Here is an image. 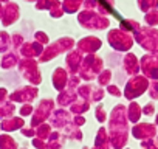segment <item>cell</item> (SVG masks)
I'll use <instances>...</instances> for the list:
<instances>
[{"instance_id":"cell-1","label":"cell","mask_w":158,"mask_h":149,"mask_svg":"<svg viewBox=\"0 0 158 149\" xmlns=\"http://www.w3.org/2000/svg\"><path fill=\"white\" fill-rule=\"evenodd\" d=\"M109 140L112 149H123L129 140V118L127 107L124 104H116L109 118Z\"/></svg>"},{"instance_id":"cell-2","label":"cell","mask_w":158,"mask_h":149,"mask_svg":"<svg viewBox=\"0 0 158 149\" xmlns=\"http://www.w3.org/2000/svg\"><path fill=\"white\" fill-rule=\"evenodd\" d=\"M77 22L82 28L90 31H102L110 25V19L96 13V10H82L81 13H77Z\"/></svg>"},{"instance_id":"cell-3","label":"cell","mask_w":158,"mask_h":149,"mask_svg":"<svg viewBox=\"0 0 158 149\" xmlns=\"http://www.w3.org/2000/svg\"><path fill=\"white\" fill-rule=\"evenodd\" d=\"M133 40L147 53L158 54V30L155 27H139L133 34Z\"/></svg>"},{"instance_id":"cell-4","label":"cell","mask_w":158,"mask_h":149,"mask_svg":"<svg viewBox=\"0 0 158 149\" xmlns=\"http://www.w3.org/2000/svg\"><path fill=\"white\" fill-rule=\"evenodd\" d=\"M74 45H76V42H74L73 37H59L57 40L48 44L44 48L42 54L39 56V62H48V61L54 59L56 56H59L62 53H68V51L73 50Z\"/></svg>"},{"instance_id":"cell-5","label":"cell","mask_w":158,"mask_h":149,"mask_svg":"<svg viewBox=\"0 0 158 149\" xmlns=\"http://www.w3.org/2000/svg\"><path fill=\"white\" fill-rule=\"evenodd\" d=\"M104 70V62L99 56L95 54H85L84 61L81 64V68H79L77 76L84 79V81H93L96 79V76Z\"/></svg>"},{"instance_id":"cell-6","label":"cell","mask_w":158,"mask_h":149,"mask_svg":"<svg viewBox=\"0 0 158 149\" xmlns=\"http://www.w3.org/2000/svg\"><path fill=\"white\" fill-rule=\"evenodd\" d=\"M107 42L115 51L127 53L133 47V34L123 31L121 28H113L107 34Z\"/></svg>"},{"instance_id":"cell-7","label":"cell","mask_w":158,"mask_h":149,"mask_svg":"<svg viewBox=\"0 0 158 149\" xmlns=\"http://www.w3.org/2000/svg\"><path fill=\"white\" fill-rule=\"evenodd\" d=\"M37 64L39 62L36 59H31V57H22L17 64L19 71L22 73L23 79H27L31 86H36V87L42 83V74H40Z\"/></svg>"},{"instance_id":"cell-8","label":"cell","mask_w":158,"mask_h":149,"mask_svg":"<svg viewBox=\"0 0 158 149\" xmlns=\"http://www.w3.org/2000/svg\"><path fill=\"white\" fill-rule=\"evenodd\" d=\"M149 83H150V81L144 76V74L130 76V79L126 83V87H124L123 95H124L127 100L133 101V100H136L138 96H141V95L149 89Z\"/></svg>"},{"instance_id":"cell-9","label":"cell","mask_w":158,"mask_h":149,"mask_svg":"<svg viewBox=\"0 0 158 149\" xmlns=\"http://www.w3.org/2000/svg\"><path fill=\"white\" fill-rule=\"evenodd\" d=\"M139 70L150 81H158V54L146 53L139 59Z\"/></svg>"},{"instance_id":"cell-10","label":"cell","mask_w":158,"mask_h":149,"mask_svg":"<svg viewBox=\"0 0 158 149\" xmlns=\"http://www.w3.org/2000/svg\"><path fill=\"white\" fill-rule=\"evenodd\" d=\"M54 106H56L54 100H50V98H45V100H42V101L39 103V106L36 107L34 115H33V118H31L33 129H34V127H37L39 124L45 123V121H47V118H50L51 112L54 110Z\"/></svg>"},{"instance_id":"cell-11","label":"cell","mask_w":158,"mask_h":149,"mask_svg":"<svg viewBox=\"0 0 158 149\" xmlns=\"http://www.w3.org/2000/svg\"><path fill=\"white\" fill-rule=\"evenodd\" d=\"M50 121V124H51V127H56L57 130H62V129H65L71 121H73V118H71V112L70 110H67L65 107H59V109H54L53 112H51V115H50V118H48Z\"/></svg>"},{"instance_id":"cell-12","label":"cell","mask_w":158,"mask_h":149,"mask_svg":"<svg viewBox=\"0 0 158 149\" xmlns=\"http://www.w3.org/2000/svg\"><path fill=\"white\" fill-rule=\"evenodd\" d=\"M101 47H102V40L96 36H85L76 42V50H79L82 54H95Z\"/></svg>"},{"instance_id":"cell-13","label":"cell","mask_w":158,"mask_h":149,"mask_svg":"<svg viewBox=\"0 0 158 149\" xmlns=\"http://www.w3.org/2000/svg\"><path fill=\"white\" fill-rule=\"evenodd\" d=\"M37 95H39V89H37L36 86H27V87H22V89L14 90V92L10 95V100L25 104V103H31Z\"/></svg>"},{"instance_id":"cell-14","label":"cell","mask_w":158,"mask_h":149,"mask_svg":"<svg viewBox=\"0 0 158 149\" xmlns=\"http://www.w3.org/2000/svg\"><path fill=\"white\" fill-rule=\"evenodd\" d=\"M132 135L136 138V140H149V138H153L156 137V126L155 124H150V123H138V124H133L132 127Z\"/></svg>"},{"instance_id":"cell-15","label":"cell","mask_w":158,"mask_h":149,"mask_svg":"<svg viewBox=\"0 0 158 149\" xmlns=\"http://www.w3.org/2000/svg\"><path fill=\"white\" fill-rule=\"evenodd\" d=\"M84 61V54L79 50H71L67 53L65 57V68L68 71V74H77L79 68H81V64Z\"/></svg>"},{"instance_id":"cell-16","label":"cell","mask_w":158,"mask_h":149,"mask_svg":"<svg viewBox=\"0 0 158 149\" xmlns=\"http://www.w3.org/2000/svg\"><path fill=\"white\" fill-rule=\"evenodd\" d=\"M20 16V11H19V5L14 3V2H6V5L3 6V11H2V17H0V20H2V23L5 27L8 25H13Z\"/></svg>"},{"instance_id":"cell-17","label":"cell","mask_w":158,"mask_h":149,"mask_svg":"<svg viewBox=\"0 0 158 149\" xmlns=\"http://www.w3.org/2000/svg\"><path fill=\"white\" fill-rule=\"evenodd\" d=\"M123 70L126 71V74H129V76H136V74H139V59L133 54V53H130V51H127L126 53V56L123 57Z\"/></svg>"},{"instance_id":"cell-18","label":"cell","mask_w":158,"mask_h":149,"mask_svg":"<svg viewBox=\"0 0 158 149\" xmlns=\"http://www.w3.org/2000/svg\"><path fill=\"white\" fill-rule=\"evenodd\" d=\"M44 48H45L44 45H40L39 42L33 40V42H25V44L19 48V51H20L22 57H31V59H36V57H39V56L42 54Z\"/></svg>"},{"instance_id":"cell-19","label":"cell","mask_w":158,"mask_h":149,"mask_svg":"<svg viewBox=\"0 0 158 149\" xmlns=\"http://www.w3.org/2000/svg\"><path fill=\"white\" fill-rule=\"evenodd\" d=\"M68 71L67 68H62V67H57L54 71H53V87L57 90V92H62L67 89V83H68Z\"/></svg>"},{"instance_id":"cell-20","label":"cell","mask_w":158,"mask_h":149,"mask_svg":"<svg viewBox=\"0 0 158 149\" xmlns=\"http://www.w3.org/2000/svg\"><path fill=\"white\" fill-rule=\"evenodd\" d=\"M77 92L76 90H70V89H65L62 92H59L57 98H56V103L59 104V107H70L76 100H77Z\"/></svg>"},{"instance_id":"cell-21","label":"cell","mask_w":158,"mask_h":149,"mask_svg":"<svg viewBox=\"0 0 158 149\" xmlns=\"http://www.w3.org/2000/svg\"><path fill=\"white\" fill-rule=\"evenodd\" d=\"M95 149H112V144L109 140V132L106 127H99L96 138H95Z\"/></svg>"},{"instance_id":"cell-22","label":"cell","mask_w":158,"mask_h":149,"mask_svg":"<svg viewBox=\"0 0 158 149\" xmlns=\"http://www.w3.org/2000/svg\"><path fill=\"white\" fill-rule=\"evenodd\" d=\"M143 115V107L135 103V101H130V104L127 106V118H129V123H138L139 118Z\"/></svg>"},{"instance_id":"cell-23","label":"cell","mask_w":158,"mask_h":149,"mask_svg":"<svg viewBox=\"0 0 158 149\" xmlns=\"http://www.w3.org/2000/svg\"><path fill=\"white\" fill-rule=\"evenodd\" d=\"M65 143V135H62L59 130H54L50 134L48 140H47V146L48 149H60Z\"/></svg>"},{"instance_id":"cell-24","label":"cell","mask_w":158,"mask_h":149,"mask_svg":"<svg viewBox=\"0 0 158 149\" xmlns=\"http://www.w3.org/2000/svg\"><path fill=\"white\" fill-rule=\"evenodd\" d=\"M89 109H90V101H87V100H84V98H81V100L77 98V100L70 106V112H71L73 115H84Z\"/></svg>"},{"instance_id":"cell-25","label":"cell","mask_w":158,"mask_h":149,"mask_svg":"<svg viewBox=\"0 0 158 149\" xmlns=\"http://www.w3.org/2000/svg\"><path fill=\"white\" fill-rule=\"evenodd\" d=\"M19 61H20L19 54H17L16 51H10V53H6V54L2 57V62H0V67H2V68H5V70H8V68H13V67H16V65L19 64Z\"/></svg>"},{"instance_id":"cell-26","label":"cell","mask_w":158,"mask_h":149,"mask_svg":"<svg viewBox=\"0 0 158 149\" xmlns=\"http://www.w3.org/2000/svg\"><path fill=\"white\" fill-rule=\"evenodd\" d=\"M82 5H84V0H62V8L65 14L77 13Z\"/></svg>"},{"instance_id":"cell-27","label":"cell","mask_w":158,"mask_h":149,"mask_svg":"<svg viewBox=\"0 0 158 149\" xmlns=\"http://www.w3.org/2000/svg\"><path fill=\"white\" fill-rule=\"evenodd\" d=\"M62 132H64V135H65V138H73V140H82V132H81V129H79L76 124H73V121L65 127V129H62Z\"/></svg>"},{"instance_id":"cell-28","label":"cell","mask_w":158,"mask_h":149,"mask_svg":"<svg viewBox=\"0 0 158 149\" xmlns=\"http://www.w3.org/2000/svg\"><path fill=\"white\" fill-rule=\"evenodd\" d=\"M112 76H113L112 70H110V68H104V70H102V71L98 74V76H96V81H98L99 87H107V86L110 84Z\"/></svg>"},{"instance_id":"cell-29","label":"cell","mask_w":158,"mask_h":149,"mask_svg":"<svg viewBox=\"0 0 158 149\" xmlns=\"http://www.w3.org/2000/svg\"><path fill=\"white\" fill-rule=\"evenodd\" d=\"M139 27H141V25H139L136 20H133V19H124V20L121 22V27H119V28H121L123 31H127V33H130V34H135Z\"/></svg>"},{"instance_id":"cell-30","label":"cell","mask_w":158,"mask_h":149,"mask_svg":"<svg viewBox=\"0 0 158 149\" xmlns=\"http://www.w3.org/2000/svg\"><path fill=\"white\" fill-rule=\"evenodd\" d=\"M51 134V124L50 123H42L36 127V137L37 138H42V140H48Z\"/></svg>"},{"instance_id":"cell-31","label":"cell","mask_w":158,"mask_h":149,"mask_svg":"<svg viewBox=\"0 0 158 149\" xmlns=\"http://www.w3.org/2000/svg\"><path fill=\"white\" fill-rule=\"evenodd\" d=\"M144 22L147 27H155L158 25V8H153L144 14Z\"/></svg>"},{"instance_id":"cell-32","label":"cell","mask_w":158,"mask_h":149,"mask_svg":"<svg viewBox=\"0 0 158 149\" xmlns=\"http://www.w3.org/2000/svg\"><path fill=\"white\" fill-rule=\"evenodd\" d=\"M136 3H138V8L144 14L153 8H158V0H136Z\"/></svg>"},{"instance_id":"cell-33","label":"cell","mask_w":158,"mask_h":149,"mask_svg":"<svg viewBox=\"0 0 158 149\" xmlns=\"http://www.w3.org/2000/svg\"><path fill=\"white\" fill-rule=\"evenodd\" d=\"M11 47V36L5 31H0V53L8 51Z\"/></svg>"},{"instance_id":"cell-34","label":"cell","mask_w":158,"mask_h":149,"mask_svg":"<svg viewBox=\"0 0 158 149\" xmlns=\"http://www.w3.org/2000/svg\"><path fill=\"white\" fill-rule=\"evenodd\" d=\"M92 90H93V86H90V84L79 86V87L76 89V92H77V96H79V98H84V100H87V101H90Z\"/></svg>"},{"instance_id":"cell-35","label":"cell","mask_w":158,"mask_h":149,"mask_svg":"<svg viewBox=\"0 0 158 149\" xmlns=\"http://www.w3.org/2000/svg\"><path fill=\"white\" fill-rule=\"evenodd\" d=\"M22 124H23V120H22V118H11V120H6L2 127H3L5 130H14V129L22 127Z\"/></svg>"},{"instance_id":"cell-36","label":"cell","mask_w":158,"mask_h":149,"mask_svg":"<svg viewBox=\"0 0 158 149\" xmlns=\"http://www.w3.org/2000/svg\"><path fill=\"white\" fill-rule=\"evenodd\" d=\"M106 90L102 87H93L92 90V96H90V103H101L104 100Z\"/></svg>"},{"instance_id":"cell-37","label":"cell","mask_w":158,"mask_h":149,"mask_svg":"<svg viewBox=\"0 0 158 149\" xmlns=\"http://www.w3.org/2000/svg\"><path fill=\"white\" fill-rule=\"evenodd\" d=\"M64 14L65 13H64V8H62V2H60V0H57V2L54 3V6L50 10V16L53 19H60Z\"/></svg>"},{"instance_id":"cell-38","label":"cell","mask_w":158,"mask_h":149,"mask_svg":"<svg viewBox=\"0 0 158 149\" xmlns=\"http://www.w3.org/2000/svg\"><path fill=\"white\" fill-rule=\"evenodd\" d=\"M79 86H81V78H79L77 74H70V76H68V83H67V89L76 90Z\"/></svg>"},{"instance_id":"cell-39","label":"cell","mask_w":158,"mask_h":149,"mask_svg":"<svg viewBox=\"0 0 158 149\" xmlns=\"http://www.w3.org/2000/svg\"><path fill=\"white\" fill-rule=\"evenodd\" d=\"M57 2V0H37L36 2V8L37 10H51L54 6V3Z\"/></svg>"},{"instance_id":"cell-40","label":"cell","mask_w":158,"mask_h":149,"mask_svg":"<svg viewBox=\"0 0 158 149\" xmlns=\"http://www.w3.org/2000/svg\"><path fill=\"white\" fill-rule=\"evenodd\" d=\"M0 146H2V149H16V141L13 138L3 135L0 138Z\"/></svg>"},{"instance_id":"cell-41","label":"cell","mask_w":158,"mask_h":149,"mask_svg":"<svg viewBox=\"0 0 158 149\" xmlns=\"http://www.w3.org/2000/svg\"><path fill=\"white\" fill-rule=\"evenodd\" d=\"M147 95L150 96V100H158V81H150L149 83Z\"/></svg>"},{"instance_id":"cell-42","label":"cell","mask_w":158,"mask_h":149,"mask_svg":"<svg viewBox=\"0 0 158 149\" xmlns=\"http://www.w3.org/2000/svg\"><path fill=\"white\" fill-rule=\"evenodd\" d=\"M13 112H14V104L13 103H3L2 104V107H0V117H6V115H13Z\"/></svg>"},{"instance_id":"cell-43","label":"cell","mask_w":158,"mask_h":149,"mask_svg":"<svg viewBox=\"0 0 158 149\" xmlns=\"http://www.w3.org/2000/svg\"><path fill=\"white\" fill-rule=\"evenodd\" d=\"M34 40L45 47V45H48L50 37H48V34H47V33H44V31H36V33H34Z\"/></svg>"},{"instance_id":"cell-44","label":"cell","mask_w":158,"mask_h":149,"mask_svg":"<svg viewBox=\"0 0 158 149\" xmlns=\"http://www.w3.org/2000/svg\"><path fill=\"white\" fill-rule=\"evenodd\" d=\"M95 117H96V120H98L99 123H106V120H107V112H106V109H104L102 104H99V106L96 107Z\"/></svg>"},{"instance_id":"cell-45","label":"cell","mask_w":158,"mask_h":149,"mask_svg":"<svg viewBox=\"0 0 158 149\" xmlns=\"http://www.w3.org/2000/svg\"><path fill=\"white\" fill-rule=\"evenodd\" d=\"M141 146H143V149H158V137L144 140V141L141 143Z\"/></svg>"},{"instance_id":"cell-46","label":"cell","mask_w":158,"mask_h":149,"mask_svg":"<svg viewBox=\"0 0 158 149\" xmlns=\"http://www.w3.org/2000/svg\"><path fill=\"white\" fill-rule=\"evenodd\" d=\"M23 44H25V42H23V36H22V34H17V33H16V34L11 36V47H13V48H20Z\"/></svg>"},{"instance_id":"cell-47","label":"cell","mask_w":158,"mask_h":149,"mask_svg":"<svg viewBox=\"0 0 158 149\" xmlns=\"http://www.w3.org/2000/svg\"><path fill=\"white\" fill-rule=\"evenodd\" d=\"M107 92H109V95H112V96H121L123 93H121V89L118 87V86H113V84H109L107 86Z\"/></svg>"},{"instance_id":"cell-48","label":"cell","mask_w":158,"mask_h":149,"mask_svg":"<svg viewBox=\"0 0 158 149\" xmlns=\"http://www.w3.org/2000/svg\"><path fill=\"white\" fill-rule=\"evenodd\" d=\"M153 112H155V104H153V101L147 103V104L143 107V113H144V115H147V117L153 115Z\"/></svg>"},{"instance_id":"cell-49","label":"cell","mask_w":158,"mask_h":149,"mask_svg":"<svg viewBox=\"0 0 158 149\" xmlns=\"http://www.w3.org/2000/svg\"><path fill=\"white\" fill-rule=\"evenodd\" d=\"M31 112H33V106H31L30 103H25V104L20 107V115H22V117L31 115Z\"/></svg>"},{"instance_id":"cell-50","label":"cell","mask_w":158,"mask_h":149,"mask_svg":"<svg viewBox=\"0 0 158 149\" xmlns=\"http://www.w3.org/2000/svg\"><path fill=\"white\" fill-rule=\"evenodd\" d=\"M33 144H34V147H37V149H48L47 141H45V140H42V138H37V137L33 140Z\"/></svg>"},{"instance_id":"cell-51","label":"cell","mask_w":158,"mask_h":149,"mask_svg":"<svg viewBox=\"0 0 158 149\" xmlns=\"http://www.w3.org/2000/svg\"><path fill=\"white\" fill-rule=\"evenodd\" d=\"M73 124H76L77 127H81L85 124V117L84 115H73Z\"/></svg>"},{"instance_id":"cell-52","label":"cell","mask_w":158,"mask_h":149,"mask_svg":"<svg viewBox=\"0 0 158 149\" xmlns=\"http://www.w3.org/2000/svg\"><path fill=\"white\" fill-rule=\"evenodd\" d=\"M84 10H96L98 6V0H84Z\"/></svg>"},{"instance_id":"cell-53","label":"cell","mask_w":158,"mask_h":149,"mask_svg":"<svg viewBox=\"0 0 158 149\" xmlns=\"http://www.w3.org/2000/svg\"><path fill=\"white\" fill-rule=\"evenodd\" d=\"M96 11L99 13V14H102V16H109V10L106 8V6H102L99 2H98V6H96Z\"/></svg>"},{"instance_id":"cell-54","label":"cell","mask_w":158,"mask_h":149,"mask_svg":"<svg viewBox=\"0 0 158 149\" xmlns=\"http://www.w3.org/2000/svg\"><path fill=\"white\" fill-rule=\"evenodd\" d=\"M8 98V90L6 89H0V104H3Z\"/></svg>"},{"instance_id":"cell-55","label":"cell","mask_w":158,"mask_h":149,"mask_svg":"<svg viewBox=\"0 0 158 149\" xmlns=\"http://www.w3.org/2000/svg\"><path fill=\"white\" fill-rule=\"evenodd\" d=\"M22 132H23L27 137H34V135H36V130H34V129H28V127L22 129Z\"/></svg>"},{"instance_id":"cell-56","label":"cell","mask_w":158,"mask_h":149,"mask_svg":"<svg viewBox=\"0 0 158 149\" xmlns=\"http://www.w3.org/2000/svg\"><path fill=\"white\" fill-rule=\"evenodd\" d=\"M106 2L109 3V6L112 8V6H115V0H106Z\"/></svg>"},{"instance_id":"cell-57","label":"cell","mask_w":158,"mask_h":149,"mask_svg":"<svg viewBox=\"0 0 158 149\" xmlns=\"http://www.w3.org/2000/svg\"><path fill=\"white\" fill-rule=\"evenodd\" d=\"M2 11H3V6H2V2H0V17H2Z\"/></svg>"},{"instance_id":"cell-58","label":"cell","mask_w":158,"mask_h":149,"mask_svg":"<svg viewBox=\"0 0 158 149\" xmlns=\"http://www.w3.org/2000/svg\"><path fill=\"white\" fill-rule=\"evenodd\" d=\"M155 124H158V115L155 117Z\"/></svg>"},{"instance_id":"cell-59","label":"cell","mask_w":158,"mask_h":149,"mask_svg":"<svg viewBox=\"0 0 158 149\" xmlns=\"http://www.w3.org/2000/svg\"><path fill=\"white\" fill-rule=\"evenodd\" d=\"M25 2H37V0H25Z\"/></svg>"},{"instance_id":"cell-60","label":"cell","mask_w":158,"mask_h":149,"mask_svg":"<svg viewBox=\"0 0 158 149\" xmlns=\"http://www.w3.org/2000/svg\"><path fill=\"white\" fill-rule=\"evenodd\" d=\"M0 2H10V0H0Z\"/></svg>"},{"instance_id":"cell-61","label":"cell","mask_w":158,"mask_h":149,"mask_svg":"<svg viewBox=\"0 0 158 149\" xmlns=\"http://www.w3.org/2000/svg\"><path fill=\"white\" fill-rule=\"evenodd\" d=\"M84 149H90V147H84Z\"/></svg>"}]
</instances>
